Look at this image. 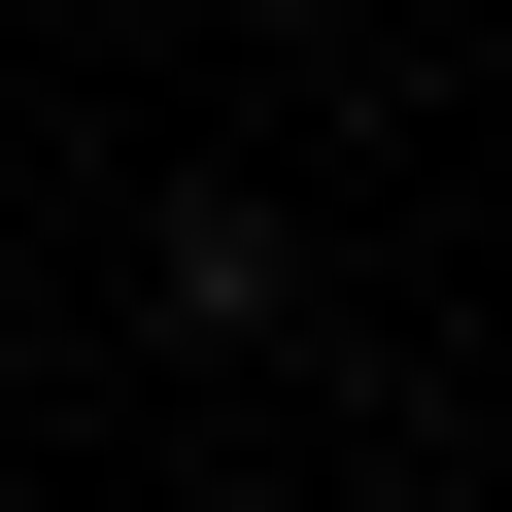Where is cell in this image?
<instances>
[{
    "label": "cell",
    "instance_id": "6da1fadb",
    "mask_svg": "<svg viewBox=\"0 0 512 512\" xmlns=\"http://www.w3.org/2000/svg\"><path fill=\"white\" fill-rule=\"evenodd\" d=\"M137 342H171V376H274V342H308V205H274V171H137Z\"/></svg>",
    "mask_w": 512,
    "mask_h": 512
}]
</instances>
